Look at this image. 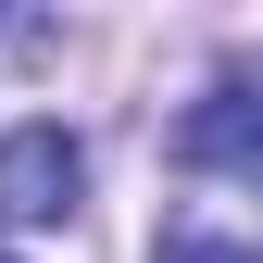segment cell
<instances>
[{
  "mask_svg": "<svg viewBox=\"0 0 263 263\" xmlns=\"http://www.w3.org/2000/svg\"><path fill=\"white\" fill-rule=\"evenodd\" d=\"M88 201V138L76 125H0V238H38Z\"/></svg>",
  "mask_w": 263,
  "mask_h": 263,
  "instance_id": "6da1fadb",
  "label": "cell"
},
{
  "mask_svg": "<svg viewBox=\"0 0 263 263\" xmlns=\"http://www.w3.org/2000/svg\"><path fill=\"white\" fill-rule=\"evenodd\" d=\"M0 263H13V251H0Z\"/></svg>",
  "mask_w": 263,
  "mask_h": 263,
  "instance_id": "5b68a950",
  "label": "cell"
},
{
  "mask_svg": "<svg viewBox=\"0 0 263 263\" xmlns=\"http://www.w3.org/2000/svg\"><path fill=\"white\" fill-rule=\"evenodd\" d=\"M151 263H263V238H226L213 201H188L176 226H163V251H151Z\"/></svg>",
  "mask_w": 263,
  "mask_h": 263,
  "instance_id": "3957f363",
  "label": "cell"
},
{
  "mask_svg": "<svg viewBox=\"0 0 263 263\" xmlns=\"http://www.w3.org/2000/svg\"><path fill=\"white\" fill-rule=\"evenodd\" d=\"M176 163L263 201V88H213V101H188V113H176Z\"/></svg>",
  "mask_w": 263,
  "mask_h": 263,
  "instance_id": "7a4b0ae2",
  "label": "cell"
},
{
  "mask_svg": "<svg viewBox=\"0 0 263 263\" xmlns=\"http://www.w3.org/2000/svg\"><path fill=\"white\" fill-rule=\"evenodd\" d=\"M38 38H50L38 13H0V50H38Z\"/></svg>",
  "mask_w": 263,
  "mask_h": 263,
  "instance_id": "277c9868",
  "label": "cell"
}]
</instances>
